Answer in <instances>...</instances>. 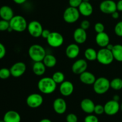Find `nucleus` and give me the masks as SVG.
Listing matches in <instances>:
<instances>
[{"instance_id":"obj_1","label":"nucleus","mask_w":122,"mask_h":122,"mask_svg":"<svg viewBox=\"0 0 122 122\" xmlns=\"http://www.w3.org/2000/svg\"><path fill=\"white\" fill-rule=\"evenodd\" d=\"M57 84L52 77H45L41 78L38 83V88L41 93L48 94L55 92Z\"/></svg>"},{"instance_id":"obj_2","label":"nucleus","mask_w":122,"mask_h":122,"mask_svg":"<svg viewBox=\"0 0 122 122\" xmlns=\"http://www.w3.org/2000/svg\"><path fill=\"white\" fill-rule=\"evenodd\" d=\"M28 55L34 62H42L46 56V51L44 47L39 44H33L29 48Z\"/></svg>"},{"instance_id":"obj_3","label":"nucleus","mask_w":122,"mask_h":122,"mask_svg":"<svg viewBox=\"0 0 122 122\" xmlns=\"http://www.w3.org/2000/svg\"><path fill=\"white\" fill-rule=\"evenodd\" d=\"M10 28L13 31L22 32L27 29V23L26 19L20 15L14 16L10 21Z\"/></svg>"},{"instance_id":"obj_4","label":"nucleus","mask_w":122,"mask_h":122,"mask_svg":"<svg viewBox=\"0 0 122 122\" xmlns=\"http://www.w3.org/2000/svg\"><path fill=\"white\" fill-rule=\"evenodd\" d=\"M110 88V81L107 78L101 77L96 79L93 84V90L98 94L106 93Z\"/></svg>"},{"instance_id":"obj_5","label":"nucleus","mask_w":122,"mask_h":122,"mask_svg":"<svg viewBox=\"0 0 122 122\" xmlns=\"http://www.w3.org/2000/svg\"><path fill=\"white\" fill-rule=\"evenodd\" d=\"M97 60L101 64L108 65L113 62L114 59L112 51L105 47L101 48L97 51Z\"/></svg>"},{"instance_id":"obj_6","label":"nucleus","mask_w":122,"mask_h":122,"mask_svg":"<svg viewBox=\"0 0 122 122\" xmlns=\"http://www.w3.org/2000/svg\"><path fill=\"white\" fill-rule=\"evenodd\" d=\"M80 15L78 8L69 6L63 13V19L67 23H74L79 20Z\"/></svg>"},{"instance_id":"obj_7","label":"nucleus","mask_w":122,"mask_h":122,"mask_svg":"<svg viewBox=\"0 0 122 122\" xmlns=\"http://www.w3.org/2000/svg\"><path fill=\"white\" fill-rule=\"evenodd\" d=\"M48 45L53 48H58L64 43V37L58 32H51L46 39Z\"/></svg>"},{"instance_id":"obj_8","label":"nucleus","mask_w":122,"mask_h":122,"mask_svg":"<svg viewBox=\"0 0 122 122\" xmlns=\"http://www.w3.org/2000/svg\"><path fill=\"white\" fill-rule=\"evenodd\" d=\"M27 29L29 33L33 38H39L41 37L43 29L42 25L37 20H32L27 25Z\"/></svg>"},{"instance_id":"obj_9","label":"nucleus","mask_w":122,"mask_h":122,"mask_svg":"<svg viewBox=\"0 0 122 122\" xmlns=\"http://www.w3.org/2000/svg\"><path fill=\"white\" fill-rule=\"evenodd\" d=\"M44 102V98L39 93H34L29 94L26 100V104L31 108H37L41 106Z\"/></svg>"},{"instance_id":"obj_10","label":"nucleus","mask_w":122,"mask_h":122,"mask_svg":"<svg viewBox=\"0 0 122 122\" xmlns=\"http://www.w3.org/2000/svg\"><path fill=\"white\" fill-rule=\"evenodd\" d=\"M100 10L102 13L112 14L117 10L116 2L113 0H104L100 3Z\"/></svg>"},{"instance_id":"obj_11","label":"nucleus","mask_w":122,"mask_h":122,"mask_svg":"<svg viewBox=\"0 0 122 122\" xmlns=\"http://www.w3.org/2000/svg\"><path fill=\"white\" fill-rule=\"evenodd\" d=\"M104 106V113L108 116H114L120 111V104L113 99L107 101Z\"/></svg>"},{"instance_id":"obj_12","label":"nucleus","mask_w":122,"mask_h":122,"mask_svg":"<svg viewBox=\"0 0 122 122\" xmlns=\"http://www.w3.org/2000/svg\"><path fill=\"white\" fill-rule=\"evenodd\" d=\"M10 69L11 76L18 78L25 74L26 71V65L24 62H17L14 63Z\"/></svg>"},{"instance_id":"obj_13","label":"nucleus","mask_w":122,"mask_h":122,"mask_svg":"<svg viewBox=\"0 0 122 122\" xmlns=\"http://www.w3.org/2000/svg\"><path fill=\"white\" fill-rule=\"evenodd\" d=\"M87 68H88L87 61L84 59H80L73 63L71 66V71L74 74L80 75L83 72L86 71Z\"/></svg>"},{"instance_id":"obj_14","label":"nucleus","mask_w":122,"mask_h":122,"mask_svg":"<svg viewBox=\"0 0 122 122\" xmlns=\"http://www.w3.org/2000/svg\"><path fill=\"white\" fill-rule=\"evenodd\" d=\"M59 91L61 94L66 97L71 95L74 91V85L71 81L65 80L60 84Z\"/></svg>"},{"instance_id":"obj_15","label":"nucleus","mask_w":122,"mask_h":122,"mask_svg":"<svg viewBox=\"0 0 122 122\" xmlns=\"http://www.w3.org/2000/svg\"><path fill=\"white\" fill-rule=\"evenodd\" d=\"M53 109L58 114H63L67 110V103L62 98H57L53 102Z\"/></svg>"},{"instance_id":"obj_16","label":"nucleus","mask_w":122,"mask_h":122,"mask_svg":"<svg viewBox=\"0 0 122 122\" xmlns=\"http://www.w3.org/2000/svg\"><path fill=\"white\" fill-rule=\"evenodd\" d=\"M88 35L86 30L81 28V27L76 29L73 32L74 41L77 44H82L86 41Z\"/></svg>"},{"instance_id":"obj_17","label":"nucleus","mask_w":122,"mask_h":122,"mask_svg":"<svg viewBox=\"0 0 122 122\" xmlns=\"http://www.w3.org/2000/svg\"><path fill=\"white\" fill-rule=\"evenodd\" d=\"M80 106L83 112L90 114L94 112L95 105L92 99L89 98H85L81 100Z\"/></svg>"},{"instance_id":"obj_18","label":"nucleus","mask_w":122,"mask_h":122,"mask_svg":"<svg viewBox=\"0 0 122 122\" xmlns=\"http://www.w3.org/2000/svg\"><path fill=\"white\" fill-rule=\"evenodd\" d=\"M66 55L69 59H73L76 58L80 53V47L76 43L69 44L66 49Z\"/></svg>"},{"instance_id":"obj_19","label":"nucleus","mask_w":122,"mask_h":122,"mask_svg":"<svg viewBox=\"0 0 122 122\" xmlns=\"http://www.w3.org/2000/svg\"><path fill=\"white\" fill-rule=\"evenodd\" d=\"M97 44L101 48H105L110 44V37L106 32L97 33L95 37Z\"/></svg>"},{"instance_id":"obj_20","label":"nucleus","mask_w":122,"mask_h":122,"mask_svg":"<svg viewBox=\"0 0 122 122\" xmlns=\"http://www.w3.org/2000/svg\"><path fill=\"white\" fill-rule=\"evenodd\" d=\"M79 11L81 15L85 17H89L93 13V6L89 2H82L78 7Z\"/></svg>"},{"instance_id":"obj_21","label":"nucleus","mask_w":122,"mask_h":122,"mask_svg":"<svg viewBox=\"0 0 122 122\" xmlns=\"http://www.w3.org/2000/svg\"><path fill=\"white\" fill-rule=\"evenodd\" d=\"M14 16V11L11 7L8 6H3L0 7V17L1 19L10 22Z\"/></svg>"},{"instance_id":"obj_22","label":"nucleus","mask_w":122,"mask_h":122,"mask_svg":"<svg viewBox=\"0 0 122 122\" xmlns=\"http://www.w3.org/2000/svg\"><path fill=\"white\" fill-rule=\"evenodd\" d=\"M79 79L80 81L85 84L93 85L97 78L94 74H92L91 72L86 71L83 72V73L80 74Z\"/></svg>"},{"instance_id":"obj_23","label":"nucleus","mask_w":122,"mask_h":122,"mask_svg":"<svg viewBox=\"0 0 122 122\" xmlns=\"http://www.w3.org/2000/svg\"><path fill=\"white\" fill-rule=\"evenodd\" d=\"M5 122H20L21 116L20 114L14 110H10L5 113L3 117Z\"/></svg>"},{"instance_id":"obj_24","label":"nucleus","mask_w":122,"mask_h":122,"mask_svg":"<svg viewBox=\"0 0 122 122\" xmlns=\"http://www.w3.org/2000/svg\"><path fill=\"white\" fill-rule=\"evenodd\" d=\"M46 67L43 63V62H34L32 66V71L37 76H41L45 74L46 71Z\"/></svg>"},{"instance_id":"obj_25","label":"nucleus","mask_w":122,"mask_h":122,"mask_svg":"<svg viewBox=\"0 0 122 122\" xmlns=\"http://www.w3.org/2000/svg\"><path fill=\"white\" fill-rule=\"evenodd\" d=\"M43 63L46 68H53L57 64V58L56 56L51 54H46L42 61Z\"/></svg>"},{"instance_id":"obj_26","label":"nucleus","mask_w":122,"mask_h":122,"mask_svg":"<svg viewBox=\"0 0 122 122\" xmlns=\"http://www.w3.org/2000/svg\"><path fill=\"white\" fill-rule=\"evenodd\" d=\"M113 57L116 61L122 62V45L116 44L114 45L113 50H112Z\"/></svg>"},{"instance_id":"obj_27","label":"nucleus","mask_w":122,"mask_h":122,"mask_svg":"<svg viewBox=\"0 0 122 122\" xmlns=\"http://www.w3.org/2000/svg\"><path fill=\"white\" fill-rule=\"evenodd\" d=\"M85 57L89 61H94L97 58V51L91 47L88 48L84 52Z\"/></svg>"},{"instance_id":"obj_28","label":"nucleus","mask_w":122,"mask_h":122,"mask_svg":"<svg viewBox=\"0 0 122 122\" xmlns=\"http://www.w3.org/2000/svg\"><path fill=\"white\" fill-rule=\"evenodd\" d=\"M110 88L114 90H120L122 89V79L115 78L110 81Z\"/></svg>"},{"instance_id":"obj_29","label":"nucleus","mask_w":122,"mask_h":122,"mask_svg":"<svg viewBox=\"0 0 122 122\" xmlns=\"http://www.w3.org/2000/svg\"><path fill=\"white\" fill-rule=\"evenodd\" d=\"M52 78L56 83L60 84L63 81H65V75L62 72L57 71L55 72L52 75Z\"/></svg>"},{"instance_id":"obj_30","label":"nucleus","mask_w":122,"mask_h":122,"mask_svg":"<svg viewBox=\"0 0 122 122\" xmlns=\"http://www.w3.org/2000/svg\"><path fill=\"white\" fill-rule=\"evenodd\" d=\"M10 69L7 68H2L0 69V78L5 80L11 76Z\"/></svg>"},{"instance_id":"obj_31","label":"nucleus","mask_w":122,"mask_h":122,"mask_svg":"<svg viewBox=\"0 0 122 122\" xmlns=\"http://www.w3.org/2000/svg\"><path fill=\"white\" fill-rule=\"evenodd\" d=\"M10 27V22L1 19L0 20V31H8Z\"/></svg>"},{"instance_id":"obj_32","label":"nucleus","mask_w":122,"mask_h":122,"mask_svg":"<svg viewBox=\"0 0 122 122\" xmlns=\"http://www.w3.org/2000/svg\"><path fill=\"white\" fill-rule=\"evenodd\" d=\"M114 32L118 37H122V20L119 22L114 27Z\"/></svg>"},{"instance_id":"obj_33","label":"nucleus","mask_w":122,"mask_h":122,"mask_svg":"<svg viewBox=\"0 0 122 122\" xmlns=\"http://www.w3.org/2000/svg\"><path fill=\"white\" fill-rule=\"evenodd\" d=\"M94 30L97 33L104 32L105 26L102 23L97 22L94 25Z\"/></svg>"},{"instance_id":"obj_34","label":"nucleus","mask_w":122,"mask_h":122,"mask_svg":"<svg viewBox=\"0 0 122 122\" xmlns=\"http://www.w3.org/2000/svg\"><path fill=\"white\" fill-rule=\"evenodd\" d=\"M84 122H99V120L95 115L90 114L85 117Z\"/></svg>"},{"instance_id":"obj_35","label":"nucleus","mask_w":122,"mask_h":122,"mask_svg":"<svg viewBox=\"0 0 122 122\" xmlns=\"http://www.w3.org/2000/svg\"><path fill=\"white\" fill-rule=\"evenodd\" d=\"M94 112L96 115H101L104 113V106L101 104L95 105Z\"/></svg>"},{"instance_id":"obj_36","label":"nucleus","mask_w":122,"mask_h":122,"mask_svg":"<svg viewBox=\"0 0 122 122\" xmlns=\"http://www.w3.org/2000/svg\"><path fill=\"white\" fill-rule=\"evenodd\" d=\"M66 120L67 122H78V118L75 114L69 113L67 115Z\"/></svg>"},{"instance_id":"obj_37","label":"nucleus","mask_w":122,"mask_h":122,"mask_svg":"<svg viewBox=\"0 0 122 122\" xmlns=\"http://www.w3.org/2000/svg\"><path fill=\"white\" fill-rule=\"evenodd\" d=\"M82 2L83 0H69V4L70 7L78 8Z\"/></svg>"},{"instance_id":"obj_38","label":"nucleus","mask_w":122,"mask_h":122,"mask_svg":"<svg viewBox=\"0 0 122 122\" xmlns=\"http://www.w3.org/2000/svg\"><path fill=\"white\" fill-rule=\"evenodd\" d=\"M90 27V22L88 20H83L81 23V28L84 30H87Z\"/></svg>"},{"instance_id":"obj_39","label":"nucleus","mask_w":122,"mask_h":122,"mask_svg":"<svg viewBox=\"0 0 122 122\" xmlns=\"http://www.w3.org/2000/svg\"><path fill=\"white\" fill-rule=\"evenodd\" d=\"M6 54V49L3 44L0 43V59L5 57Z\"/></svg>"},{"instance_id":"obj_40","label":"nucleus","mask_w":122,"mask_h":122,"mask_svg":"<svg viewBox=\"0 0 122 122\" xmlns=\"http://www.w3.org/2000/svg\"><path fill=\"white\" fill-rule=\"evenodd\" d=\"M51 31L48 29H44L43 30L42 32V35H41V37L42 38H45V39H47L48 37H49V35H50L51 33Z\"/></svg>"},{"instance_id":"obj_41","label":"nucleus","mask_w":122,"mask_h":122,"mask_svg":"<svg viewBox=\"0 0 122 122\" xmlns=\"http://www.w3.org/2000/svg\"><path fill=\"white\" fill-rule=\"evenodd\" d=\"M117 4V10L118 11L122 12V0H119L116 3Z\"/></svg>"},{"instance_id":"obj_42","label":"nucleus","mask_w":122,"mask_h":122,"mask_svg":"<svg viewBox=\"0 0 122 122\" xmlns=\"http://www.w3.org/2000/svg\"><path fill=\"white\" fill-rule=\"evenodd\" d=\"M112 17L114 19H117L119 17V12H118V11H114V13H112Z\"/></svg>"},{"instance_id":"obj_43","label":"nucleus","mask_w":122,"mask_h":122,"mask_svg":"<svg viewBox=\"0 0 122 122\" xmlns=\"http://www.w3.org/2000/svg\"><path fill=\"white\" fill-rule=\"evenodd\" d=\"M13 1H14L15 4H17L21 5V4H23L25 3L27 0H13Z\"/></svg>"},{"instance_id":"obj_44","label":"nucleus","mask_w":122,"mask_h":122,"mask_svg":"<svg viewBox=\"0 0 122 122\" xmlns=\"http://www.w3.org/2000/svg\"><path fill=\"white\" fill-rule=\"evenodd\" d=\"M113 100H116V101L119 102V99H120V96H119V95H117V94H116V95L113 96Z\"/></svg>"},{"instance_id":"obj_45","label":"nucleus","mask_w":122,"mask_h":122,"mask_svg":"<svg viewBox=\"0 0 122 122\" xmlns=\"http://www.w3.org/2000/svg\"><path fill=\"white\" fill-rule=\"evenodd\" d=\"M113 47H114V45H113V44H110H110H108V45L106 47V48H107V49H108V50H111V51H112V50H113Z\"/></svg>"},{"instance_id":"obj_46","label":"nucleus","mask_w":122,"mask_h":122,"mask_svg":"<svg viewBox=\"0 0 122 122\" xmlns=\"http://www.w3.org/2000/svg\"><path fill=\"white\" fill-rule=\"evenodd\" d=\"M39 122H52V121L48 118H43V119L41 120Z\"/></svg>"},{"instance_id":"obj_47","label":"nucleus","mask_w":122,"mask_h":122,"mask_svg":"<svg viewBox=\"0 0 122 122\" xmlns=\"http://www.w3.org/2000/svg\"><path fill=\"white\" fill-rule=\"evenodd\" d=\"M120 110H121L122 111V102L121 103V104H120Z\"/></svg>"},{"instance_id":"obj_48","label":"nucleus","mask_w":122,"mask_h":122,"mask_svg":"<svg viewBox=\"0 0 122 122\" xmlns=\"http://www.w3.org/2000/svg\"><path fill=\"white\" fill-rule=\"evenodd\" d=\"M90 0H83V2H89Z\"/></svg>"},{"instance_id":"obj_49","label":"nucleus","mask_w":122,"mask_h":122,"mask_svg":"<svg viewBox=\"0 0 122 122\" xmlns=\"http://www.w3.org/2000/svg\"><path fill=\"white\" fill-rule=\"evenodd\" d=\"M5 122L3 120H1V122Z\"/></svg>"},{"instance_id":"obj_50","label":"nucleus","mask_w":122,"mask_h":122,"mask_svg":"<svg viewBox=\"0 0 122 122\" xmlns=\"http://www.w3.org/2000/svg\"></svg>"},{"instance_id":"obj_51","label":"nucleus","mask_w":122,"mask_h":122,"mask_svg":"<svg viewBox=\"0 0 122 122\" xmlns=\"http://www.w3.org/2000/svg\"><path fill=\"white\" fill-rule=\"evenodd\" d=\"M0 122H1V120H0Z\"/></svg>"}]
</instances>
